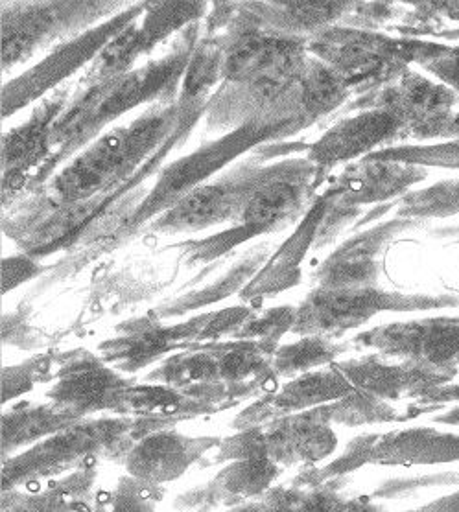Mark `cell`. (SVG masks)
Instances as JSON below:
<instances>
[{"mask_svg": "<svg viewBox=\"0 0 459 512\" xmlns=\"http://www.w3.org/2000/svg\"><path fill=\"white\" fill-rule=\"evenodd\" d=\"M59 100H50L30 118L23 128L13 129L2 142L4 181L17 174H23L32 164L37 163L52 144V135L58 122Z\"/></svg>", "mask_w": 459, "mask_h": 512, "instance_id": "e0dca14e", "label": "cell"}, {"mask_svg": "<svg viewBox=\"0 0 459 512\" xmlns=\"http://www.w3.org/2000/svg\"><path fill=\"white\" fill-rule=\"evenodd\" d=\"M240 512H271L270 507L266 505V507H249V509H244V511Z\"/></svg>", "mask_w": 459, "mask_h": 512, "instance_id": "4dcf8cb0", "label": "cell"}, {"mask_svg": "<svg viewBox=\"0 0 459 512\" xmlns=\"http://www.w3.org/2000/svg\"><path fill=\"white\" fill-rule=\"evenodd\" d=\"M436 43L393 39L362 28H329L312 43V52L334 70L347 87L380 89L395 82L434 48Z\"/></svg>", "mask_w": 459, "mask_h": 512, "instance_id": "6da1fadb", "label": "cell"}, {"mask_svg": "<svg viewBox=\"0 0 459 512\" xmlns=\"http://www.w3.org/2000/svg\"><path fill=\"white\" fill-rule=\"evenodd\" d=\"M458 468H459V465H458Z\"/></svg>", "mask_w": 459, "mask_h": 512, "instance_id": "d6a6232c", "label": "cell"}, {"mask_svg": "<svg viewBox=\"0 0 459 512\" xmlns=\"http://www.w3.org/2000/svg\"><path fill=\"white\" fill-rule=\"evenodd\" d=\"M445 236H452V238H456V240H459V229L456 227V229H447L445 231Z\"/></svg>", "mask_w": 459, "mask_h": 512, "instance_id": "1f68e13d", "label": "cell"}, {"mask_svg": "<svg viewBox=\"0 0 459 512\" xmlns=\"http://www.w3.org/2000/svg\"><path fill=\"white\" fill-rule=\"evenodd\" d=\"M227 179L209 187H198L179 199L174 207H170L163 218L157 223L159 229L166 231H189L203 229L214 223L225 222L235 216L238 210L246 209L253 192L259 188L264 175Z\"/></svg>", "mask_w": 459, "mask_h": 512, "instance_id": "7c38bea8", "label": "cell"}, {"mask_svg": "<svg viewBox=\"0 0 459 512\" xmlns=\"http://www.w3.org/2000/svg\"><path fill=\"white\" fill-rule=\"evenodd\" d=\"M187 58L189 56L185 52H176L163 61L150 63L131 74H118L104 80L102 85H96L91 93L74 104L65 117L58 118L52 144L69 146L87 139L113 118L152 98L176 78Z\"/></svg>", "mask_w": 459, "mask_h": 512, "instance_id": "277c9868", "label": "cell"}, {"mask_svg": "<svg viewBox=\"0 0 459 512\" xmlns=\"http://www.w3.org/2000/svg\"><path fill=\"white\" fill-rule=\"evenodd\" d=\"M4 266L12 268V273H4V288L8 286L10 280H12V286H15L21 280L32 277V273L36 271L34 266H32V262H28L26 258H13V260H8Z\"/></svg>", "mask_w": 459, "mask_h": 512, "instance_id": "83f0119b", "label": "cell"}, {"mask_svg": "<svg viewBox=\"0 0 459 512\" xmlns=\"http://www.w3.org/2000/svg\"><path fill=\"white\" fill-rule=\"evenodd\" d=\"M447 466L459 465V431H441L419 426L384 435L358 437L332 465L334 474L360 466Z\"/></svg>", "mask_w": 459, "mask_h": 512, "instance_id": "52a82bcc", "label": "cell"}, {"mask_svg": "<svg viewBox=\"0 0 459 512\" xmlns=\"http://www.w3.org/2000/svg\"><path fill=\"white\" fill-rule=\"evenodd\" d=\"M336 512H386L378 507L371 498H351V500L340 501Z\"/></svg>", "mask_w": 459, "mask_h": 512, "instance_id": "f1b7e54d", "label": "cell"}, {"mask_svg": "<svg viewBox=\"0 0 459 512\" xmlns=\"http://www.w3.org/2000/svg\"><path fill=\"white\" fill-rule=\"evenodd\" d=\"M281 126L283 124H249L246 128L238 129L224 139L209 144L207 148H201L189 157L181 159L179 163L172 164L152 194L142 203L139 220L152 216L153 212L159 209L174 207L179 199L196 190L203 179L211 177L218 168L229 163L236 155L246 152L253 144L270 137L271 133Z\"/></svg>", "mask_w": 459, "mask_h": 512, "instance_id": "ba28073f", "label": "cell"}, {"mask_svg": "<svg viewBox=\"0 0 459 512\" xmlns=\"http://www.w3.org/2000/svg\"><path fill=\"white\" fill-rule=\"evenodd\" d=\"M406 512H459V490L439 496L430 503H424L421 507Z\"/></svg>", "mask_w": 459, "mask_h": 512, "instance_id": "4316f807", "label": "cell"}, {"mask_svg": "<svg viewBox=\"0 0 459 512\" xmlns=\"http://www.w3.org/2000/svg\"><path fill=\"white\" fill-rule=\"evenodd\" d=\"M402 129L399 117L388 109H364L354 117L343 118L314 144L310 164L318 170H330L365 153L369 157L378 146L401 140Z\"/></svg>", "mask_w": 459, "mask_h": 512, "instance_id": "8fae6325", "label": "cell"}, {"mask_svg": "<svg viewBox=\"0 0 459 512\" xmlns=\"http://www.w3.org/2000/svg\"><path fill=\"white\" fill-rule=\"evenodd\" d=\"M365 159L415 164L423 168L434 166V168L459 170V140H450L434 146H397V148L371 153Z\"/></svg>", "mask_w": 459, "mask_h": 512, "instance_id": "7402d4cb", "label": "cell"}, {"mask_svg": "<svg viewBox=\"0 0 459 512\" xmlns=\"http://www.w3.org/2000/svg\"><path fill=\"white\" fill-rule=\"evenodd\" d=\"M459 295H428V293H389L375 286L321 290L308 297L295 314V332L312 338L340 336L343 332L364 325L382 312H421L456 308Z\"/></svg>", "mask_w": 459, "mask_h": 512, "instance_id": "3957f363", "label": "cell"}, {"mask_svg": "<svg viewBox=\"0 0 459 512\" xmlns=\"http://www.w3.org/2000/svg\"><path fill=\"white\" fill-rule=\"evenodd\" d=\"M118 426L120 424L117 422H98L65 431L13 461L10 470H6V476L12 474V479H19L34 476L37 472H52L54 468L93 452L96 446L109 443L113 437H117Z\"/></svg>", "mask_w": 459, "mask_h": 512, "instance_id": "5bb4252c", "label": "cell"}, {"mask_svg": "<svg viewBox=\"0 0 459 512\" xmlns=\"http://www.w3.org/2000/svg\"><path fill=\"white\" fill-rule=\"evenodd\" d=\"M415 225V220H393L382 223L362 236H356L349 244L343 245L338 253L330 256L321 269V288H362L373 286L378 275V255L393 234L401 233L406 227Z\"/></svg>", "mask_w": 459, "mask_h": 512, "instance_id": "4fadbf2b", "label": "cell"}, {"mask_svg": "<svg viewBox=\"0 0 459 512\" xmlns=\"http://www.w3.org/2000/svg\"><path fill=\"white\" fill-rule=\"evenodd\" d=\"M172 122L174 111H155L98 140L61 172L54 185L58 198L76 203L115 185L152 152Z\"/></svg>", "mask_w": 459, "mask_h": 512, "instance_id": "7a4b0ae2", "label": "cell"}, {"mask_svg": "<svg viewBox=\"0 0 459 512\" xmlns=\"http://www.w3.org/2000/svg\"><path fill=\"white\" fill-rule=\"evenodd\" d=\"M342 347L332 345L329 339L325 338H303L299 343H295L294 347L281 350L279 356V369L283 373H297V371H305L316 365L329 363L332 358H336L340 354Z\"/></svg>", "mask_w": 459, "mask_h": 512, "instance_id": "603a6c76", "label": "cell"}, {"mask_svg": "<svg viewBox=\"0 0 459 512\" xmlns=\"http://www.w3.org/2000/svg\"><path fill=\"white\" fill-rule=\"evenodd\" d=\"M329 408L295 419L266 439L268 454L279 461H319L336 448V435L329 426Z\"/></svg>", "mask_w": 459, "mask_h": 512, "instance_id": "9a60e30c", "label": "cell"}, {"mask_svg": "<svg viewBox=\"0 0 459 512\" xmlns=\"http://www.w3.org/2000/svg\"><path fill=\"white\" fill-rule=\"evenodd\" d=\"M67 4H34L24 6L21 12L4 13V65L15 63L28 56L34 48L45 41L48 35L65 21V15L76 8L72 4L69 12H61Z\"/></svg>", "mask_w": 459, "mask_h": 512, "instance_id": "ac0fdd59", "label": "cell"}, {"mask_svg": "<svg viewBox=\"0 0 459 512\" xmlns=\"http://www.w3.org/2000/svg\"><path fill=\"white\" fill-rule=\"evenodd\" d=\"M340 501L342 500L332 490H295L273 496L268 507L271 512H336Z\"/></svg>", "mask_w": 459, "mask_h": 512, "instance_id": "cb8c5ba5", "label": "cell"}, {"mask_svg": "<svg viewBox=\"0 0 459 512\" xmlns=\"http://www.w3.org/2000/svg\"><path fill=\"white\" fill-rule=\"evenodd\" d=\"M432 422L436 424H445V426H452L459 431V404L454 408L447 409V411H441L436 417H432Z\"/></svg>", "mask_w": 459, "mask_h": 512, "instance_id": "f546056e", "label": "cell"}, {"mask_svg": "<svg viewBox=\"0 0 459 512\" xmlns=\"http://www.w3.org/2000/svg\"><path fill=\"white\" fill-rule=\"evenodd\" d=\"M459 96L443 83L406 70L395 82L367 94L356 109H388L402 122V137L413 140H459Z\"/></svg>", "mask_w": 459, "mask_h": 512, "instance_id": "5b68a950", "label": "cell"}, {"mask_svg": "<svg viewBox=\"0 0 459 512\" xmlns=\"http://www.w3.org/2000/svg\"><path fill=\"white\" fill-rule=\"evenodd\" d=\"M399 218H448L459 214V177L408 194L397 203Z\"/></svg>", "mask_w": 459, "mask_h": 512, "instance_id": "44dd1931", "label": "cell"}, {"mask_svg": "<svg viewBox=\"0 0 459 512\" xmlns=\"http://www.w3.org/2000/svg\"><path fill=\"white\" fill-rule=\"evenodd\" d=\"M205 443L172 433H157L144 439L128 459L131 474L142 481H166L183 474Z\"/></svg>", "mask_w": 459, "mask_h": 512, "instance_id": "2e32d148", "label": "cell"}, {"mask_svg": "<svg viewBox=\"0 0 459 512\" xmlns=\"http://www.w3.org/2000/svg\"><path fill=\"white\" fill-rule=\"evenodd\" d=\"M305 175V174H299ZM290 177L288 174L266 179L249 199L242 218L251 231H266L286 222L301 209L305 198V181L303 177Z\"/></svg>", "mask_w": 459, "mask_h": 512, "instance_id": "d6986e66", "label": "cell"}, {"mask_svg": "<svg viewBox=\"0 0 459 512\" xmlns=\"http://www.w3.org/2000/svg\"><path fill=\"white\" fill-rule=\"evenodd\" d=\"M386 358L412 361L434 371L459 373V315L377 326L354 339Z\"/></svg>", "mask_w": 459, "mask_h": 512, "instance_id": "8992f818", "label": "cell"}, {"mask_svg": "<svg viewBox=\"0 0 459 512\" xmlns=\"http://www.w3.org/2000/svg\"><path fill=\"white\" fill-rule=\"evenodd\" d=\"M118 380L102 365H82L67 373L54 389L52 398L63 406L93 408L102 406L109 396L118 395Z\"/></svg>", "mask_w": 459, "mask_h": 512, "instance_id": "ffe728a7", "label": "cell"}, {"mask_svg": "<svg viewBox=\"0 0 459 512\" xmlns=\"http://www.w3.org/2000/svg\"><path fill=\"white\" fill-rule=\"evenodd\" d=\"M135 12L124 13L115 21L96 28L89 34L82 35L80 39L72 41L69 45L59 48L52 56L41 61L37 67L17 78L15 82L6 85L4 89V115L8 117L13 111L21 109L24 104L32 102L39 94L45 93L50 87L61 82L72 74V70L82 67L87 59L93 58L98 50L106 48L111 43V37L120 34Z\"/></svg>", "mask_w": 459, "mask_h": 512, "instance_id": "30bf717a", "label": "cell"}, {"mask_svg": "<svg viewBox=\"0 0 459 512\" xmlns=\"http://www.w3.org/2000/svg\"><path fill=\"white\" fill-rule=\"evenodd\" d=\"M419 65L424 70L432 72L445 87L459 96V45L448 47L443 43H436L434 48L419 61Z\"/></svg>", "mask_w": 459, "mask_h": 512, "instance_id": "d4e9b609", "label": "cell"}, {"mask_svg": "<svg viewBox=\"0 0 459 512\" xmlns=\"http://www.w3.org/2000/svg\"><path fill=\"white\" fill-rule=\"evenodd\" d=\"M421 402L428 408H443L445 404H450V402H459V382L454 380L450 384L441 385V387L428 391L421 398Z\"/></svg>", "mask_w": 459, "mask_h": 512, "instance_id": "484cf974", "label": "cell"}, {"mask_svg": "<svg viewBox=\"0 0 459 512\" xmlns=\"http://www.w3.org/2000/svg\"><path fill=\"white\" fill-rule=\"evenodd\" d=\"M426 175L428 172L423 166L364 159V163L356 164L345 172L336 187L330 190L332 216L329 218V229L338 223L342 225L345 218L353 216L354 210L360 205L401 196L408 188L424 181Z\"/></svg>", "mask_w": 459, "mask_h": 512, "instance_id": "9c48e42d", "label": "cell"}]
</instances>
